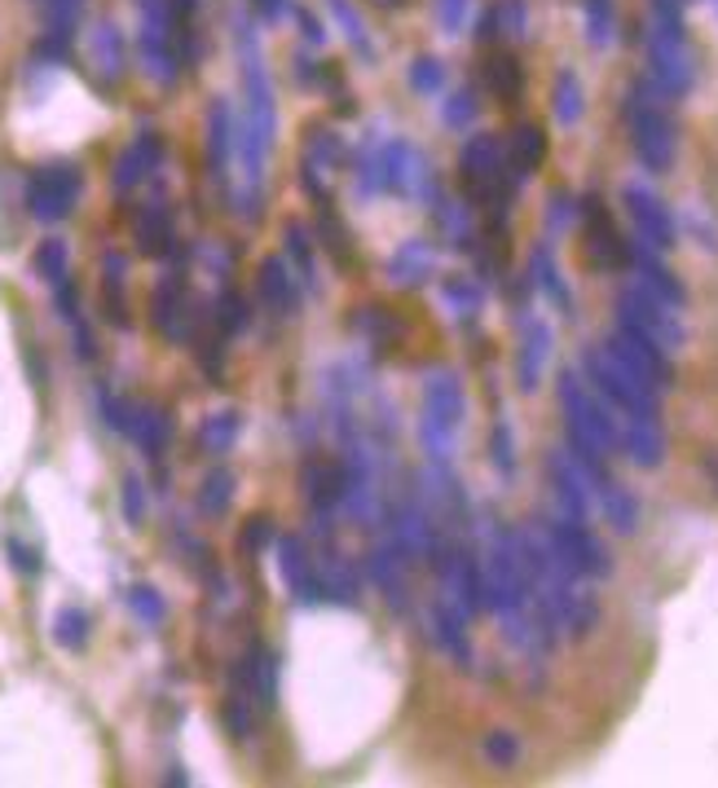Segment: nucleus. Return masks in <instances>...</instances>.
Instances as JSON below:
<instances>
[{"label": "nucleus", "instance_id": "obj_46", "mask_svg": "<svg viewBox=\"0 0 718 788\" xmlns=\"http://www.w3.org/2000/svg\"><path fill=\"white\" fill-rule=\"evenodd\" d=\"M251 691L247 687H238V691H229V700H225V726L238 735V740H251L255 735V713H251Z\"/></svg>", "mask_w": 718, "mask_h": 788}, {"label": "nucleus", "instance_id": "obj_40", "mask_svg": "<svg viewBox=\"0 0 718 788\" xmlns=\"http://www.w3.org/2000/svg\"><path fill=\"white\" fill-rule=\"evenodd\" d=\"M282 238H286V255L295 260V273L313 286V277H317V269H313V229L304 220H286Z\"/></svg>", "mask_w": 718, "mask_h": 788}, {"label": "nucleus", "instance_id": "obj_57", "mask_svg": "<svg viewBox=\"0 0 718 788\" xmlns=\"http://www.w3.org/2000/svg\"><path fill=\"white\" fill-rule=\"evenodd\" d=\"M70 335H75V357H79V361H93V357H97V339H93V330H88L84 317L70 321Z\"/></svg>", "mask_w": 718, "mask_h": 788}, {"label": "nucleus", "instance_id": "obj_23", "mask_svg": "<svg viewBox=\"0 0 718 788\" xmlns=\"http://www.w3.org/2000/svg\"><path fill=\"white\" fill-rule=\"evenodd\" d=\"M128 436L137 440V449L145 458H163L167 440H172V414L154 401H132V423H128Z\"/></svg>", "mask_w": 718, "mask_h": 788}, {"label": "nucleus", "instance_id": "obj_48", "mask_svg": "<svg viewBox=\"0 0 718 788\" xmlns=\"http://www.w3.org/2000/svg\"><path fill=\"white\" fill-rule=\"evenodd\" d=\"M568 225H577V194L551 189V194H546V229H551V233H564Z\"/></svg>", "mask_w": 718, "mask_h": 788}, {"label": "nucleus", "instance_id": "obj_7", "mask_svg": "<svg viewBox=\"0 0 718 788\" xmlns=\"http://www.w3.org/2000/svg\"><path fill=\"white\" fill-rule=\"evenodd\" d=\"M603 348H608L625 370H634L639 379H648L656 392H661V387H674V361H670V352H665L661 343H652L648 335H639V330H630V326H612L608 339H603Z\"/></svg>", "mask_w": 718, "mask_h": 788}, {"label": "nucleus", "instance_id": "obj_27", "mask_svg": "<svg viewBox=\"0 0 718 788\" xmlns=\"http://www.w3.org/2000/svg\"><path fill=\"white\" fill-rule=\"evenodd\" d=\"M595 502H599L603 519L612 524V533L630 537V533L639 528V497H634V489H625L617 475H608V480L595 484Z\"/></svg>", "mask_w": 718, "mask_h": 788}, {"label": "nucleus", "instance_id": "obj_50", "mask_svg": "<svg viewBox=\"0 0 718 788\" xmlns=\"http://www.w3.org/2000/svg\"><path fill=\"white\" fill-rule=\"evenodd\" d=\"M119 506H123V519L137 528L141 519H145V484H141V475H123V489H119Z\"/></svg>", "mask_w": 718, "mask_h": 788}, {"label": "nucleus", "instance_id": "obj_39", "mask_svg": "<svg viewBox=\"0 0 718 788\" xmlns=\"http://www.w3.org/2000/svg\"><path fill=\"white\" fill-rule=\"evenodd\" d=\"M485 79H489V88L507 101V106H515L520 101V88H524V70H520V62L511 57V53H498L489 66H485Z\"/></svg>", "mask_w": 718, "mask_h": 788}, {"label": "nucleus", "instance_id": "obj_20", "mask_svg": "<svg viewBox=\"0 0 718 788\" xmlns=\"http://www.w3.org/2000/svg\"><path fill=\"white\" fill-rule=\"evenodd\" d=\"M255 295H260V304L269 308V313H278V317H291L295 308H300V277H291V269H286V260H260V269H255Z\"/></svg>", "mask_w": 718, "mask_h": 788}, {"label": "nucleus", "instance_id": "obj_29", "mask_svg": "<svg viewBox=\"0 0 718 788\" xmlns=\"http://www.w3.org/2000/svg\"><path fill=\"white\" fill-rule=\"evenodd\" d=\"M440 304L458 317V321H476L480 308H485V286L476 277H463V273H449L440 282Z\"/></svg>", "mask_w": 718, "mask_h": 788}, {"label": "nucleus", "instance_id": "obj_35", "mask_svg": "<svg viewBox=\"0 0 718 788\" xmlns=\"http://www.w3.org/2000/svg\"><path fill=\"white\" fill-rule=\"evenodd\" d=\"M317 572H322V599H344V603H357V572H352V563L344 559V555H326V563H317Z\"/></svg>", "mask_w": 718, "mask_h": 788}, {"label": "nucleus", "instance_id": "obj_28", "mask_svg": "<svg viewBox=\"0 0 718 788\" xmlns=\"http://www.w3.org/2000/svg\"><path fill=\"white\" fill-rule=\"evenodd\" d=\"M529 286H537V291H542L555 308L573 313V291H568V282H564L559 264H555L551 242H537V247H533V255H529Z\"/></svg>", "mask_w": 718, "mask_h": 788}, {"label": "nucleus", "instance_id": "obj_38", "mask_svg": "<svg viewBox=\"0 0 718 788\" xmlns=\"http://www.w3.org/2000/svg\"><path fill=\"white\" fill-rule=\"evenodd\" d=\"M233 502V471L229 467H211L198 484V511L203 515H225Z\"/></svg>", "mask_w": 718, "mask_h": 788}, {"label": "nucleus", "instance_id": "obj_49", "mask_svg": "<svg viewBox=\"0 0 718 788\" xmlns=\"http://www.w3.org/2000/svg\"><path fill=\"white\" fill-rule=\"evenodd\" d=\"M317 233L326 238V247L335 251V260H352V242H348V229H344V225H335V216H330L326 198H322V211H317Z\"/></svg>", "mask_w": 718, "mask_h": 788}, {"label": "nucleus", "instance_id": "obj_31", "mask_svg": "<svg viewBox=\"0 0 718 788\" xmlns=\"http://www.w3.org/2000/svg\"><path fill=\"white\" fill-rule=\"evenodd\" d=\"M238 431H242V414L238 409H216V414H207L198 423V449L211 453V458H225L233 449Z\"/></svg>", "mask_w": 718, "mask_h": 788}, {"label": "nucleus", "instance_id": "obj_43", "mask_svg": "<svg viewBox=\"0 0 718 788\" xmlns=\"http://www.w3.org/2000/svg\"><path fill=\"white\" fill-rule=\"evenodd\" d=\"M383 189H388L383 150L366 145V150H361V158H357V194H361V198H374V194H383Z\"/></svg>", "mask_w": 718, "mask_h": 788}, {"label": "nucleus", "instance_id": "obj_12", "mask_svg": "<svg viewBox=\"0 0 718 788\" xmlns=\"http://www.w3.org/2000/svg\"><path fill=\"white\" fill-rule=\"evenodd\" d=\"M520 343H515V387L520 392H537L542 387V374H546V361H551V348H555V335L542 317H533L529 308H520Z\"/></svg>", "mask_w": 718, "mask_h": 788}, {"label": "nucleus", "instance_id": "obj_44", "mask_svg": "<svg viewBox=\"0 0 718 788\" xmlns=\"http://www.w3.org/2000/svg\"><path fill=\"white\" fill-rule=\"evenodd\" d=\"M489 462L498 467L502 480L515 475V436H511V423H507V418H493V431H489Z\"/></svg>", "mask_w": 718, "mask_h": 788}, {"label": "nucleus", "instance_id": "obj_14", "mask_svg": "<svg viewBox=\"0 0 718 788\" xmlns=\"http://www.w3.org/2000/svg\"><path fill=\"white\" fill-rule=\"evenodd\" d=\"M630 269L639 273V286H643V291H652L656 299H665V304H674V308H683V304H687V286L674 277V269L661 260V251H656V247H648L643 238H634V242H630Z\"/></svg>", "mask_w": 718, "mask_h": 788}, {"label": "nucleus", "instance_id": "obj_10", "mask_svg": "<svg viewBox=\"0 0 718 788\" xmlns=\"http://www.w3.org/2000/svg\"><path fill=\"white\" fill-rule=\"evenodd\" d=\"M577 220H586V251L599 269H625L630 264V238H621V229L612 225L599 194L577 198Z\"/></svg>", "mask_w": 718, "mask_h": 788}, {"label": "nucleus", "instance_id": "obj_1", "mask_svg": "<svg viewBox=\"0 0 718 788\" xmlns=\"http://www.w3.org/2000/svg\"><path fill=\"white\" fill-rule=\"evenodd\" d=\"M581 374L586 383L608 401L612 414H634V418H661V401L656 387L648 379H639L634 370H625L603 343L581 348Z\"/></svg>", "mask_w": 718, "mask_h": 788}, {"label": "nucleus", "instance_id": "obj_41", "mask_svg": "<svg viewBox=\"0 0 718 788\" xmlns=\"http://www.w3.org/2000/svg\"><path fill=\"white\" fill-rule=\"evenodd\" d=\"M123 603H128V612L141 621V625H163V616H167V599L154 590V585H145V581H137V585H128V594H123Z\"/></svg>", "mask_w": 718, "mask_h": 788}, {"label": "nucleus", "instance_id": "obj_13", "mask_svg": "<svg viewBox=\"0 0 718 788\" xmlns=\"http://www.w3.org/2000/svg\"><path fill=\"white\" fill-rule=\"evenodd\" d=\"M612 427H617V449L643 467V471H656L665 462V427L661 418H634V414H612Z\"/></svg>", "mask_w": 718, "mask_h": 788}, {"label": "nucleus", "instance_id": "obj_5", "mask_svg": "<svg viewBox=\"0 0 718 788\" xmlns=\"http://www.w3.org/2000/svg\"><path fill=\"white\" fill-rule=\"evenodd\" d=\"M542 533L551 537V546H555V555L577 572V577H590V581H599V577H608L612 572V555H608V546L581 524V519H568V515H551V519H542Z\"/></svg>", "mask_w": 718, "mask_h": 788}, {"label": "nucleus", "instance_id": "obj_2", "mask_svg": "<svg viewBox=\"0 0 718 788\" xmlns=\"http://www.w3.org/2000/svg\"><path fill=\"white\" fill-rule=\"evenodd\" d=\"M463 414H467V396H463V383L449 365H436L427 370L423 379V423H418V436H423V449L432 462H449L454 453V436L463 427Z\"/></svg>", "mask_w": 718, "mask_h": 788}, {"label": "nucleus", "instance_id": "obj_37", "mask_svg": "<svg viewBox=\"0 0 718 788\" xmlns=\"http://www.w3.org/2000/svg\"><path fill=\"white\" fill-rule=\"evenodd\" d=\"M432 207H436V225H440L445 242H449V247H471V216H467V207L454 203V198H445V194H436Z\"/></svg>", "mask_w": 718, "mask_h": 788}, {"label": "nucleus", "instance_id": "obj_15", "mask_svg": "<svg viewBox=\"0 0 718 788\" xmlns=\"http://www.w3.org/2000/svg\"><path fill=\"white\" fill-rule=\"evenodd\" d=\"M405 568H410V563L401 559V550L392 546L388 533L366 550V577L374 581V590L388 599L392 612H405Z\"/></svg>", "mask_w": 718, "mask_h": 788}, {"label": "nucleus", "instance_id": "obj_42", "mask_svg": "<svg viewBox=\"0 0 718 788\" xmlns=\"http://www.w3.org/2000/svg\"><path fill=\"white\" fill-rule=\"evenodd\" d=\"M520 753H524V744H520L515 731H489V735L480 740V757H485L493 770H511V766L520 762Z\"/></svg>", "mask_w": 718, "mask_h": 788}, {"label": "nucleus", "instance_id": "obj_30", "mask_svg": "<svg viewBox=\"0 0 718 788\" xmlns=\"http://www.w3.org/2000/svg\"><path fill=\"white\" fill-rule=\"evenodd\" d=\"M357 330H361L366 343H374V348H396L401 335H405V321H401L392 308H383V304H361V308H357Z\"/></svg>", "mask_w": 718, "mask_h": 788}, {"label": "nucleus", "instance_id": "obj_8", "mask_svg": "<svg viewBox=\"0 0 718 788\" xmlns=\"http://www.w3.org/2000/svg\"><path fill=\"white\" fill-rule=\"evenodd\" d=\"M546 484H551V493H555L559 515L581 519V524L590 519V511H595V480L586 475V467H581L564 445L546 453Z\"/></svg>", "mask_w": 718, "mask_h": 788}, {"label": "nucleus", "instance_id": "obj_58", "mask_svg": "<svg viewBox=\"0 0 718 788\" xmlns=\"http://www.w3.org/2000/svg\"><path fill=\"white\" fill-rule=\"evenodd\" d=\"M700 471L709 475V484H714V493H718V453H705V458H700Z\"/></svg>", "mask_w": 718, "mask_h": 788}, {"label": "nucleus", "instance_id": "obj_45", "mask_svg": "<svg viewBox=\"0 0 718 788\" xmlns=\"http://www.w3.org/2000/svg\"><path fill=\"white\" fill-rule=\"evenodd\" d=\"M216 330H220V339L247 330V299L238 291H229V286L216 295Z\"/></svg>", "mask_w": 718, "mask_h": 788}, {"label": "nucleus", "instance_id": "obj_51", "mask_svg": "<svg viewBox=\"0 0 718 788\" xmlns=\"http://www.w3.org/2000/svg\"><path fill=\"white\" fill-rule=\"evenodd\" d=\"M273 541H278V528H273L269 515H251V519L242 524V550H247V555H260V550H269Z\"/></svg>", "mask_w": 718, "mask_h": 788}, {"label": "nucleus", "instance_id": "obj_33", "mask_svg": "<svg viewBox=\"0 0 718 788\" xmlns=\"http://www.w3.org/2000/svg\"><path fill=\"white\" fill-rule=\"evenodd\" d=\"M542 158H546V136H542V128L537 123H520L515 132H511V172L524 180V176H533L537 167H542Z\"/></svg>", "mask_w": 718, "mask_h": 788}, {"label": "nucleus", "instance_id": "obj_11", "mask_svg": "<svg viewBox=\"0 0 718 788\" xmlns=\"http://www.w3.org/2000/svg\"><path fill=\"white\" fill-rule=\"evenodd\" d=\"M383 172H388V189H392V194H401V198L432 203V198L440 194V185H436V176H432L427 158H423L414 145H405V141L383 145Z\"/></svg>", "mask_w": 718, "mask_h": 788}, {"label": "nucleus", "instance_id": "obj_26", "mask_svg": "<svg viewBox=\"0 0 718 788\" xmlns=\"http://www.w3.org/2000/svg\"><path fill=\"white\" fill-rule=\"evenodd\" d=\"M432 269H436V251L423 238H405L388 260V282L392 286H423L432 277Z\"/></svg>", "mask_w": 718, "mask_h": 788}, {"label": "nucleus", "instance_id": "obj_19", "mask_svg": "<svg viewBox=\"0 0 718 788\" xmlns=\"http://www.w3.org/2000/svg\"><path fill=\"white\" fill-rule=\"evenodd\" d=\"M159 158H163V145H159V136L154 132H141L119 158H115V167H110V189L115 194H128V189H137L154 167H159Z\"/></svg>", "mask_w": 718, "mask_h": 788}, {"label": "nucleus", "instance_id": "obj_17", "mask_svg": "<svg viewBox=\"0 0 718 788\" xmlns=\"http://www.w3.org/2000/svg\"><path fill=\"white\" fill-rule=\"evenodd\" d=\"M185 317H189L185 277H181V273H167V277L154 286V295H150V321H154V330H163L172 343H181V339L189 335Z\"/></svg>", "mask_w": 718, "mask_h": 788}, {"label": "nucleus", "instance_id": "obj_59", "mask_svg": "<svg viewBox=\"0 0 718 788\" xmlns=\"http://www.w3.org/2000/svg\"><path fill=\"white\" fill-rule=\"evenodd\" d=\"M379 4H396V0H379Z\"/></svg>", "mask_w": 718, "mask_h": 788}, {"label": "nucleus", "instance_id": "obj_56", "mask_svg": "<svg viewBox=\"0 0 718 788\" xmlns=\"http://www.w3.org/2000/svg\"><path fill=\"white\" fill-rule=\"evenodd\" d=\"M410 79H414L418 92H436V88H440V66H436V62H414Z\"/></svg>", "mask_w": 718, "mask_h": 788}, {"label": "nucleus", "instance_id": "obj_47", "mask_svg": "<svg viewBox=\"0 0 718 788\" xmlns=\"http://www.w3.org/2000/svg\"><path fill=\"white\" fill-rule=\"evenodd\" d=\"M551 101H555L551 110H555V119H559L564 128H573V123L581 119V88H577L573 75H559V79H555V97H551Z\"/></svg>", "mask_w": 718, "mask_h": 788}, {"label": "nucleus", "instance_id": "obj_4", "mask_svg": "<svg viewBox=\"0 0 718 788\" xmlns=\"http://www.w3.org/2000/svg\"><path fill=\"white\" fill-rule=\"evenodd\" d=\"M79 189H84V176L70 167V163H48V167H35L26 176V211L40 220V225H57L75 211L79 203Z\"/></svg>", "mask_w": 718, "mask_h": 788}, {"label": "nucleus", "instance_id": "obj_18", "mask_svg": "<svg viewBox=\"0 0 718 788\" xmlns=\"http://www.w3.org/2000/svg\"><path fill=\"white\" fill-rule=\"evenodd\" d=\"M427 625H432V643L458 665V669H471V660H476V652H471V634H467V616L454 608V603H445V599H436L432 603V616H427Z\"/></svg>", "mask_w": 718, "mask_h": 788}, {"label": "nucleus", "instance_id": "obj_9", "mask_svg": "<svg viewBox=\"0 0 718 788\" xmlns=\"http://www.w3.org/2000/svg\"><path fill=\"white\" fill-rule=\"evenodd\" d=\"M621 207H625L634 233H639L648 247H656V251H670V247H674V211L665 207V198H661L656 189H648V185H639V180H625V185H621Z\"/></svg>", "mask_w": 718, "mask_h": 788}, {"label": "nucleus", "instance_id": "obj_16", "mask_svg": "<svg viewBox=\"0 0 718 788\" xmlns=\"http://www.w3.org/2000/svg\"><path fill=\"white\" fill-rule=\"evenodd\" d=\"M278 568H282V581L291 585V594L300 603H322V572H317V559L308 555V546L300 537H278Z\"/></svg>", "mask_w": 718, "mask_h": 788}, {"label": "nucleus", "instance_id": "obj_54", "mask_svg": "<svg viewBox=\"0 0 718 788\" xmlns=\"http://www.w3.org/2000/svg\"><path fill=\"white\" fill-rule=\"evenodd\" d=\"M308 154H313V158H308L313 167H317V163H326V167H330V163H339V154H344V141H339L335 132H313V141H308Z\"/></svg>", "mask_w": 718, "mask_h": 788}, {"label": "nucleus", "instance_id": "obj_55", "mask_svg": "<svg viewBox=\"0 0 718 788\" xmlns=\"http://www.w3.org/2000/svg\"><path fill=\"white\" fill-rule=\"evenodd\" d=\"M440 114H445V123H449V128H463V123H471V114H476V101H471L467 92H458V97H449V106H445Z\"/></svg>", "mask_w": 718, "mask_h": 788}, {"label": "nucleus", "instance_id": "obj_25", "mask_svg": "<svg viewBox=\"0 0 718 788\" xmlns=\"http://www.w3.org/2000/svg\"><path fill=\"white\" fill-rule=\"evenodd\" d=\"M233 154H238V123H233L229 106L216 101V106H211V119H207V163H211V180L225 185Z\"/></svg>", "mask_w": 718, "mask_h": 788}, {"label": "nucleus", "instance_id": "obj_53", "mask_svg": "<svg viewBox=\"0 0 718 788\" xmlns=\"http://www.w3.org/2000/svg\"><path fill=\"white\" fill-rule=\"evenodd\" d=\"M4 555H9V568L22 572V577H40V568H44V563H40V550L26 546L22 537H9V541H4Z\"/></svg>", "mask_w": 718, "mask_h": 788}, {"label": "nucleus", "instance_id": "obj_34", "mask_svg": "<svg viewBox=\"0 0 718 788\" xmlns=\"http://www.w3.org/2000/svg\"><path fill=\"white\" fill-rule=\"evenodd\" d=\"M88 638H93V616H88L79 603H62V608L53 612V643H57L62 652H84Z\"/></svg>", "mask_w": 718, "mask_h": 788}, {"label": "nucleus", "instance_id": "obj_22", "mask_svg": "<svg viewBox=\"0 0 718 788\" xmlns=\"http://www.w3.org/2000/svg\"><path fill=\"white\" fill-rule=\"evenodd\" d=\"M132 233H137V251H141V255H172V251H176L172 207H167L163 198L145 203V207L137 211V225H132Z\"/></svg>", "mask_w": 718, "mask_h": 788}, {"label": "nucleus", "instance_id": "obj_32", "mask_svg": "<svg viewBox=\"0 0 718 788\" xmlns=\"http://www.w3.org/2000/svg\"><path fill=\"white\" fill-rule=\"evenodd\" d=\"M123 282H128V255L106 251V255H101V295H106V317H110V326H128Z\"/></svg>", "mask_w": 718, "mask_h": 788}, {"label": "nucleus", "instance_id": "obj_52", "mask_svg": "<svg viewBox=\"0 0 718 788\" xmlns=\"http://www.w3.org/2000/svg\"><path fill=\"white\" fill-rule=\"evenodd\" d=\"M97 405H101V418H106V427L110 431H119V436H128V423H132V401H123V396H110L106 387L97 392Z\"/></svg>", "mask_w": 718, "mask_h": 788}, {"label": "nucleus", "instance_id": "obj_21", "mask_svg": "<svg viewBox=\"0 0 718 788\" xmlns=\"http://www.w3.org/2000/svg\"><path fill=\"white\" fill-rule=\"evenodd\" d=\"M238 687H247L260 709H273V704H278V660H273V652H269L264 643H251V647H247V656H242V665H238Z\"/></svg>", "mask_w": 718, "mask_h": 788}, {"label": "nucleus", "instance_id": "obj_24", "mask_svg": "<svg viewBox=\"0 0 718 788\" xmlns=\"http://www.w3.org/2000/svg\"><path fill=\"white\" fill-rule=\"evenodd\" d=\"M304 493H308V502H313V511H317V528L326 533L330 511H339L344 467H339V462H322V458H313V462L304 467Z\"/></svg>", "mask_w": 718, "mask_h": 788}, {"label": "nucleus", "instance_id": "obj_6", "mask_svg": "<svg viewBox=\"0 0 718 788\" xmlns=\"http://www.w3.org/2000/svg\"><path fill=\"white\" fill-rule=\"evenodd\" d=\"M625 119H630V141H634L639 163L648 172H665L674 163V123L665 119V110L656 101H648L643 92H630Z\"/></svg>", "mask_w": 718, "mask_h": 788}, {"label": "nucleus", "instance_id": "obj_3", "mask_svg": "<svg viewBox=\"0 0 718 788\" xmlns=\"http://www.w3.org/2000/svg\"><path fill=\"white\" fill-rule=\"evenodd\" d=\"M612 308H617V326H630V330L648 335V339L661 343L665 352H674V348L687 343V326L678 321V308L665 304V299H656V295L643 291L639 282L621 286L617 299H612Z\"/></svg>", "mask_w": 718, "mask_h": 788}, {"label": "nucleus", "instance_id": "obj_36", "mask_svg": "<svg viewBox=\"0 0 718 788\" xmlns=\"http://www.w3.org/2000/svg\"><path fill=\"white\" fill-rule=\"evenodd\" d=\"M31 269H35L40 282H48V286L66 282V277H70V247H66L62 238H44V242L35 247V255H31Z\"/></svg>", "mask_w": 718, "mask_h": 788}]
</instances>
